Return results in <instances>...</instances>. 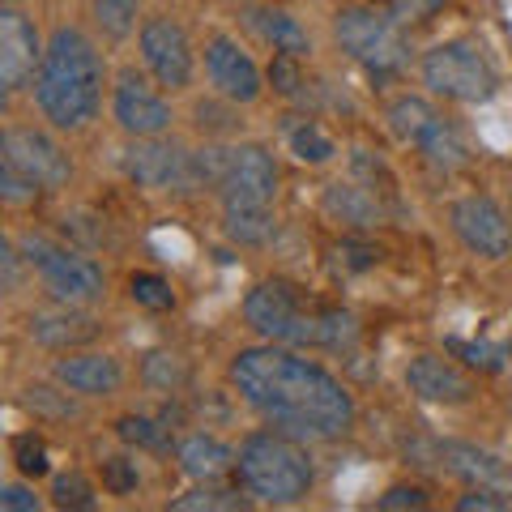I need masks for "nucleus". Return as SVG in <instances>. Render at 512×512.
I'll return each instance as SVG.
<instances>
[{
    "label": "nucleus",
    "instance_id": "obj_1",
    "mask_svg": "<svg viewBox=\"0 0 512 512\" xmlns=\"http://www.w3.org/2000/svg\"><path fill=\"white\" fill-rule=\"evenodd\" d=\"M239 397L295 440H333L355 423V402L325 367L278 346L239 350L231 363Z\"/></svg>",
    "mask_w": 512,
    "mask_h": 512
},
{
    "label": "nucleus",
    "instance_id": "obj_2",
    "mask_svg": "<svg viewBox=\"0 0 512 512\" xmlns=\"http://www.w3.org/2000/svg\"><path fill=\"white\" fill-rule=\"evenodd\" d=\"M244 320L269 342L286 346H320V350H350L359 338L355 316L342 308H320L303 299L291 282H261L244 299Z\"/></svg>",
    "mask_w": 512,
    "mask_h": 512
},
{
    "label": "nucleus",
    "instance_id": "obj_3",
    "mask_svg": "<svg viewBox=\"0 0 512 512\" xmlns=\"http://www.w3.org/2000/svg\"><path fill=\"white\" fill-rule=\"evenodd\" d=\"M103 64L82 30L64 26L52 35L35 77V99L56 128H82L99 111Z\"/></svg>",
    "mask_w": 512,
    "mask_h": 512
},
{
    "label": "nucleus",
    "instance_id": "obj_4",
    "mask_svg": "<svg viewBox=\"0 0 512 512\" xmlns=\"http://www.w3.org/2000/svg\"><path fill=\"white\" fill-rule=\"evenodd\" d=\"M239 478L244 487L265 504H295L312 491V457L303 453V444L286 431H256L239 444Z\"/></svg>",
    "mask_w": 512,
    "mask_h": 512
},
{
    "label": "nucleus",
    "instance_id": "obj_5",
    "mask_svg": "<svg viewBox=\"0 0 512 512\" xmlns=\"http://www.w3.org/2000/svg\"><path fill=\"white\" fill-rule=\"evenodd\" d=\"M333 30H338L342 52L355 64H363L372 77H397L410 64V47L397 22L380 18L372 9H342Z\"/></svg>",
    "mask_w": 512,
    "mask_h": 512
},
{
    "label": "nucleus",
    "instance_id": "obj_6",
    "mask_svg": "<svg viewBox=\"0 0 512 512\" xmlns=\"http://www.w3.org/2000/svg\"><path fill=\"white\" fill-rule=\"evenodd\" d=\"M389 128H393L397 141L419 146L423 158L436 171H461L470 163V150H466V141H461L457 128L448 124L431 103L414 99V94H406V99H397L389 107Z\"/></svg>",
    "mask_w": 512,
    "mask_h": 512
},
{
    "label": "nucleus",
    "instance_id": "obj_7",
    "mask_svg": "<svg viewBox=\"0 0 512 512\" xmlns=\"http://www.w3.org/2000/svg\"><path fill=\"white\" fill-rule=\"evenodd\" d=\"M423 82L431 94L453 103H487L495 94L491 64L470 43H440L423 56Z\"/></svg>",
    "mask_w": 512,
    "mask_h": 512
},
{
    "label": "nucleus",
    "instance_id": "obj_8",
    "mask_svg": "<svg viewBox=\"0 0 512 512\" xmlns=\"http://www.w3.org/2000/svg\"><path fill=\"white\" fill-rule=\"evenodd\" d=\"M22 256L30 269H39L43 286L52 291L60 303H90L103 295V269L86 261V256H77L69 248L52 244V239L43 235H26L22 239Z\"/></svg>",
    "mask_w": 512,
    "mask_h": 512
},
{
    "label": "nucleus",
    "instance_id": "obj_9",
    "mask_svg": "<svg viewBox=\"0 0 512 512\" xmlns=\"http://www.w3.org/2000/svg\"><path fill=\"white\" fill-rule=\"evenodd\" d=\"M278 197V167L261 146H235L231 171L222 184V205L227 210H269Z\"/></svg>",
    "mask_w": 512,
    "mask_h": 512
},
{
    "label": "nucleus",
    "instance_id": "obj_10",
    "mask_svg": "<svg viewBox=\"0 0 512 512\" xmlns=\"http://www.w3.org/2000/svg\"><path fill=\"white\" fill-rule=\"evenodd\" d=\"M5 163H13L30 184L39 188H60L69 184V158H64V150L56 146L52 137L35 133V128H9L5 133Z\"/></svg>",
    "mask_w": 512,
    "mask_h": 512
},
{
    "label": "nucleus",
    "instance_id": "obj_11",
    "mask_svg": "<svg viewBox=\"0 0 512 512\" xmlns=\"http://www.w3.org/2000/svg\"><path fill=\"white\" fill-rule=\"evenodd\" d=\"M453 231L461 235V244L470 252L487 256V261H504L512 252V231L508 218L500 214V205L491 197H466L453 205Z\"/></svg>",
    "mask_w": 512,
    "mask_h": 512
},
{
    "label": "nucleus",
    "instance_id": "obj_12",
    "mask_svg": "<svg viewBox=\"0 0 512 512\" xmlns=\"http://www.w3.org/2000/svg\"><path fill=\"white\" fill-rule=\"evenodd\" d=\"M35 64H43L35 22L13 5H5L0 9V86H5V94H18L26 77L35 73Z\"/></svg>",
    "mask_w": 512,
    "mask_h": 512
},
{
    "label": "nucleus",
    "instance_id": "obj_13",
    "mask_svg": "<svg viewBox=\"0 0 512 512\" xmlns=\"http://www.w3.org/2000/svg\"><path fill=\"white\" fill-rule=\"evenodd\" d=\"M188 158L175 141L141 137L124 150V175L137 188H188Z\"/></svg>",
    "mask_w": 512,
    "mask_h": 512
},
{
    "label": "nucleus",
    "instance_id": "obj_14",
    "mask_svg": "<svg viewBox=\"0 0 512 512\" xmlns=\"http://www.w3.org/2000/svg\"><path fill=\"white\" fill-rule=\"evenodd\" d=\"M141 56H146L150 73L163 86L180 90L192 77V52H188V35L171 18H150L141 26Z\"/></svg>",
    "mask_w": 512,
    "mask_h": 512
},
{
    "label": "nucleus",
    "instance_id": "obj_15",
    "mask_svg": "<svg viewBox=\"0 0 512 512\" xmlns=\"http://www.w3.org/2000/svg\"><path fill=\"white\" fill-rule=\"evenodd\" d=\"M205 73L218 86V94H227L231 103H252L261 94V73L248 60V52H239V43L214 39L205 47Z\"/></svg>",
    "mask_w": 512,
    "mask_h": 512
},
{
    "label": "nucleus",
    "instance_id": "obj_16",
    "mask_svg": "<svg viewBox=\"0 0 512 512\" xmlns=\"http://www.w3.org/2000/svg\"><path fill=\"white\" fill-rule=\"evenodd\" d=\"M116 120L133 137H158L171 124V107L137 73H124L116 86Z\"/></svg>",
    "mask_w": 512,
    "mask_h": 512
},
{
    "label": "nucleus",
    "instance_id": "obj_17",
    "mask_svg": "<svg viewBox=\"0 0 512 512\" xmlns=\"http://www.w3.org/2000/svg\"><path fill=\"white\" fill-rule=\"evenodd\" d=\"M406 389L414 397H423V402H444V406H461L474 397V384L448 359H436V355H419L406 367Z\"/></svg>",
    "mask_w": 512,
    "mask_h": 512
},
{
    "label": "nucleus",
    "instance_id": "obj_18",
    "mask_svg": "<svg viewBox=\"0 0 512 512\" xmlns=\"http://www.w3.org/2000/svg\"><path fill=\"white\" fill-rule=\"evenodd\" d=\"M436 453H440V470L466 478V483H474V487H500V491L512 487V474L504 470V461L491 457L487 448H474V444H461V440H444V444H436Z\"/></svg>",
    "mask_w": 512,
    "mask_h": 512
},
{
    "label": "nucleus",
    "instance_id": "obj_19",
    "mask_svg": "<svg viewBox=\"0 0 512 512\" xmlns=\"http://www.w3.org/2000/svg\"><path fill=\"white\" fill-rule=\"evenodd\" d=\"M56 380L64 384L69 393H86V397H107L120 389V363L111 355H73V359H60L56 363Z\"/></svg>",
    "mask_w": 512,
    "mask_h": 512
},
{
    "label": "nucleus",
    "instance_id": "obj_20",
    "mask_svg": "<svg viewBox=\"0 0 512 512\" xmlns=\"http://www.w3.org/2000/svg\"><path fill=\"white\" fill-rule=\"evenodd\" d=\"M99 320L86 316V312H73V303L69 308H60V312H39V316H30V338H35L39 346H52V350H69V346H86L99 338Z\"/></svg>",
    "mask_w": 512,
    "mask_h": 512
},
{
    "label": "nucleus",
    "instance_id": "obj_21",
    "mask_svg": "<svg viewBox=\"0 0 512 512\" xmlns=\"http://www.w3.org/2000/svg\"><path fill=\"white\" fill-rule=\"evenodd\" d=\"M244 18L265 43H274V52H286V56H308L312 52L308 30H303L291 13H282V9H248Z\"/></svg>",
    "mask_w": 512,
    "mask_h": 512
},
{
    "label": "nucleus",
    "instance_id": "obj_22",
    "mask_svg": "<svg viewBox=\"0 0 512 512\" xmlns=\"http://www.w3.org/2000/svg\"><path fill=\"white\" fill-rule=\"evenodd\" d=\"M180 466H184L188 478L214 483V478H222L235 466V453L222 440H214V436H192V440L180 444Z\"/></svg>",
    "mask_w": 512,
    "mask_h": 512
},
{
    "label": "nucleus",
    "instance_id": "obj_23",
    "mask_svg": "<svg viewBox=\"0 0 512 512\" xmlns=\"http://www.w3.org/2000/svg\"><path fill=\"white\" fill-rule=\"evenodd\" d=\"M325 210L338 222H350V227H372V222L380 218V201L359 184H329L325 188Z\"/></svg>",
    "mask_w": 512,
    "mask_h": 512
},
{
    "label": "nucleus",
    "instance_id": "obj_24",
    "mask_svg": "<svg viewBox=\"0 0 512 512\" xmlns=\"http://www.w3.org/2000/svg\"><path fill=\"white\" fill-rule=\"evenodd\" d=\"M278 231V222L269 210H227V235L235 244H248V248H261L269 244Z\"/></svg>",
    "mask_w": 512,
    "mask_h": 512
},
{
    "label": "nucleus",
    "instance_id": "obj_25",
    "mask_svg": "<svg viewBox=\"0 0 512 512\" xmlns=\"http://www.w3.org/2000/svg\"><path fill=\"white\" fill-rule=\"evenodd\" d=\"M227 171H231V150L222 146H205L188 158V188H218L227 184Z\"/></svg>",
    "mask_w": 512,
    "mask_h": 512
},
{
    "label": "nucleus",
    "instance_id": "obj_26",
    "mask_svg": "<svg viewBox=\"0 0 512 512\" xmlns=\"http://www.w3.org/2000/svg\"><path fill=\"white\" fill-rule=\"evenodd\" d=\"M286 141H291V150H295V158L299 163H312V167H320V163H329L333 154V141L320 133V128L312 124V120H295V124H286Z\"/></svg>",
    "mask_w": 512,
    "mask_h": 512
},
{
    "label": "nucleus",
    "instance_id": "obj_27",
    "mask_svg": "<svg viewBox=\"0 0 512 512\" xmlns=\"http://www.w3.org/2000/svg\"><path fill=\"white\" fill-rule=\"evenodd\" d=\"M120 440L124 444H137V448H150V453H167L171 440H167V427L158 419H146V414H124L116 423Z\"/></svg>",
    "mask_w": 512,
    "mask_h": 512
},
{
    "label": "nucleus",
    "instance_id": "obj_28",
    "mask_svg": "<svg viewBox=\"0 0 512 512\" xmlns=\"http://www.w3.org/2000/svg\"><path fill=\"white\" fill-rule=\"evenodd\" d=\"M448 355H457L474 372H504L508 350L495 342H466V338H448Z\"/></svg>",
    "mask_w": 512,
    "mask_h": 512
},
{
    "label": "nucleus",
    "instance_id": "obj_29",
    "mask_svg": "<svg viewBox=\"0 0 512 512\" xmlns=\"http://www.w3.org/2000/svg\"><path fill=\"white\" fill-rule=\"evenodd\" d=\"M175 512H235V508H248L244 495H235V491H222V487H201V491H188L180 495V500L171 504Z\"/></svg>",
    "mask_w": 512,
    "mask_h": 512
},
{
    "label": "nucleus",
    "instance_id": "obj_30",
    "mask_svg": "<svg viewBox=\"0 0 512 512\" xmlns=\"http://www.w3.org/2000/svg\"><path fill=\"white\" fill-rule=\"evenodd\" d=\"M94 22L107 39H124L137 26V0H94Z\"/></svg>",
    "mask_w": 512,
    "mask_h": 512
},
{
    "label": "nucleus",
    "instance_id": "obj_31",
    "mask_svg": "<svg viewBox=\"0 0 512 512\" xmlns=\"http://www.w3.org/2000/svg\"><path fill=\"white\" fill-rule=\"evenodd\" d=\"M376 248L372 244H363V239H338L333 244V269H338L342 278H350V274H367V269L376 265Z\"/></svg>",
    "mask_w": 512,
    "mask_h": 512
},
{
    "label": "nucleus",
    "instance_id": "obj_32",
    "mask_svg": "<svg viewBox=\"0 0 512 512\" xmlns=\"http://www.w3.org/2000/svg\"><path fill=\"white\" fill-rule=\"evenodd\" d=\"M52 495H56V508H77V512H90V508H94V487H90L77 470L56 474Z\"/></svg>",
    "mask_w": 512,
    "mask_h": 512
},
{
    "label": "nucleus",
    "instance_id": "obj_33",
    "mask_svg": "<svg viewBox=\"0 0 512 512\" xmlns=\"http://www.w3.org/2000/svg\"><path fill=\"white\" fill-rule=\"evenodd\" d=\"M128 295H133L141 308H150V312H167L175 295H171V286L158 278V274H133V282H128Z\"/></svg>",
    "mask_w": 512,
    "mask_h": 512
},
{
    "label": "nucleus",
    "instance_id": "obj_34",
    "mask_svg": "<svg viewBox=\"0 0 512 512\" xmlns=\"http://www.w3.org/2000/svg\"><path fill=\"white\" fill-rule=\"evenodd\" d=\"M13 461H18V470L26 474V478H43L47 470V444L39 440V436H13Z\"/></svg>",
    "mask_w": 512,
    "mask_h": 512
},
{
    "label": "nucleus",
    "instance_id": "obj_35",
    "mask_svg": "<svg viewBox=\"0 0 512 512\" xmlns=\"http://www.w3.org/2000/svg\"><path fill=\"white\" fill-rule=\"evenodd\" d=\"M184 380H188V372H184V363L175 359V355H150L146 359V384H150V389L175 393Z\"/></svg>",
    "mask_w": 512,
    "mask_h": 512
},
{
    "label": "nucleus",
    "instance_id": "obj_36",
    "mask_svg": "<svg viewBox=\"0 0 512 512\" xmlns=\"http://www.w3.org/2000/svg\"><path fill=\"white\" fill-rule=\"evenodd\" d=\"M137 461H128V457H107L103 461V487L111 495H128V491H137Z\"/></svg>",
    "mask_w": 512,
    "mask_h": 512
},
{
    "label": "nucleus",
    "instance_id": "obj_37",
    "mask_svg": "<svg viewBox=\"0 0 512 512\" xmlns=\"http://www.w3.org/2000/svg\"><path fill=\"white\" fill-rule=\"evenodd\" d=\"M26 406L35 414H52V419H69V414H77V406L64 402V397L56 389H47V384H30V389H26Z\"/></svg>",
    "mask_w": 512,
    "mask_h": 512
},
{
    "label": "nucleus",
    "instance_id": "obj_38",
    "mask_svg": "<svg viewBox=\"0 0 512 512\" xmlns=\"http://www.w3.org/2000/svg\"><path fill=\"white\" fill-rule=\"evenodd\" d=\"M295 60H299V56L278 52L274 64H269V82H274V90L286 94V99H299V94H303V77H299V69H295Z\"/></svg>",
    "mask_w": 512,
    "mask_h": 512
},
{
    "label": "nucleus",
    "instance_id": "obj_39",
    "mask_svg": "<svg viewBox=\"0 0 512 512\" xmlns=\"http://www.w3.org/2000/svg\"><path fill=\"white\" fill-rule=\"evenodd\" d=\"M0 192H5V201H9V205H26V201H35L39 184H30L18 167L0 158Z\"/></svg>",
    "mask_w": 512,
    "mask_h": 512
},
{
    "label": "nucleus",
    "instance_id": "obj_40",
    "mask_svg": "<svg viewBox=\"0 0 512 512\" xmlns=\"http://www.w3.org/2000/svg\"><path fill=\"white\" fill-rule=\"evenodd\" d=\"M389 5H393V22L410 26V22H427L431 13H440L444 0H389Z\"/></svg>",
    "mask_w": 512,
    "mask_h": 512
},
{
    "label": "nucleus",
    "instance_id": "obj_41",
    "mask_svg": "<svg viewBox=\"0 0 512 512\" xmlns=\"http://www.w3.org/2000/svg\"><path fill=\"white\" fill-rule=\"evenodd\" d=\"M384 512H397V508H427V491L423 487H389L380 495V504Z\"/></svg>",
    "mask_w": 512,
    "mask_h": 512
},
{
    "label": "nucleus",
    "instance_id": "obj_42",
    "mask_svg": "<svg viewBox=\"0 0 512 512\" xmlns=\"http://www.w3.org/2000/svg\"><path fill=\"white\" fill-rule=\"evenodd\" d=\"M508 504H512V500H504L500 487H478V491H470V495H461V500H457L461 512H474V508L495 512V508H508Z\"/></svg>",
    "mask_w": 512,
    "mask_h": 512
},
{
    "label": "nucleus",
    "instance_id": "obj_43",
    "mask_svg": "<svg viewBox=\"0 0 512 512\" xmlns=\"http://www.w3.org/2000/svg\"><path fill=\"white\" fill-rule=\"evenodd\" d=\"M0 508H5V512H35L39 495H30L26 487H5V491H0Z\"/></svg>",
    "mask_w": 512,
    "mask_h": 512
},
{
    "label": "nucleus",
    "instance_id": "obj_44",
    "mask_svg": "<svg viewBox=\"0 0 512 512\" xmlns=\"http://www.w3.org/2000/svg\"><path fill=\"white\" fill-rule=\"evenodd\" d=\"M0 269H5V291H13L18 286V252H13V244L0 248Z\"/></svg>",
    "mask_w": 512,
    "mask_h": 512
}]
</instances>
